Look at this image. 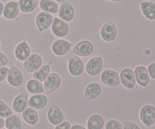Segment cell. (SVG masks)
Returning a JSON list of instances; mask_svg holds the SVG:
<instances>
[{"instance_id":"obj_1","label":"cell","mask_w":155,"mask_h":129,"mask_svg":"<svg viewBox=\"0 0 155 129\" xmlns=\"http://www.w3.org/2000/svg\"><path fill=\"white\" fill-rule=\"evenodd\" d=\"M68 71L73 76H80L84 70V63L82 59L75 54L68 57Z\"/></svg>"},{"instance_id":"obj_2","label":"cell","mask_w":155,"mask_h":129,"mask_svg":"<svg viewBox=\"0 0 155 129\" xmlns=\"http://www.w3.org/2000/svg\"><path fill=\"white\" fill-rule=\"evenodd\" d=\"M44 89L46 94H52L60 88L61 85V78L56 73H50L46 79L43 82Z\"/></svg>"},{"instance_id":"obj_3","label":"cell","mask_w":155,"mask_h":129,"mask_svg":"<svg viewBox=\"0 0 155 129\" xmlns=\"http://www.w3.org/2000/svg\"><path fill=\"white\" fill-rule=\"evenodd\" d=\"M101 82L104 85L108 87H116L120 84V75L116 70L114 69H105L101 73Z\"/></svg>"},{"instance_id":"obj_4","label":"cell","mask_w":155,"mask_h":129,"mask_svg":"<svg viewBox=\"0 0 155 129\" xmlns=\"http://www.w3.org/2000/svg\"><path fill=\"white\" fill-rule=\"evenodd\" d=\"M104 67V61L101 57H93L88 60L86 65V71L87 74L92 76L98 75Z\"/></svg>"},{"instance_id":"obj_5","label":"cell","mask_w":155,"mask_h":129,"mask_svg":"<svg viewBox=\"0 0 155 129\" xmlns=\"http://www.w3.org/2000/svg\"><path fill=\"white\" fill-rule=\"evenodd\" d=\"M101 39L107 42L114 40L117 35V29L113 21H107L102 26L100 31Z\"/></svg>"},{"instance_id":"obj_6","label":"cell","mask_w":155,"mask_h":129,"mask_svg":"<svg viewBox=\"0 0 155 129\" xmlns=\"http://www.w3.org/2000/svg\"><path fill=\"white\" fill-rule=\"evenodd\" d=\"M51 27V32L56 37H65L69 33L68 24L59 18H54Z\"/></svg>"},{"instance_id":"obj_7","label":"cell","mask_w":155,"mask_h":129,"mask_svg":"<svg viewBox=\"0 0 155 129\" xmlns=\"http://www.w3.org/2000/svg\"><path fill=\"white\" fill-rule=\"evenodd\" d=\"M7 81L12 87H19L24 82V76L21 71L15 65H12L8 69Z\"/></svg>"},{"instance_id":"obj_8","label":"cell","mask_w":155,"mask_h":129,"mask_svg":"<svg viewBox=\"0 0 155 129\" xmlns=\"http://www.w3.org/2000/svg\"><path fill=\"white\" fill-rule=\"evenodd\" d=\"M42 57L39 54L34 53L30 54V57L24 61V69L26 73H34L42 66Z\"/></svg>"},{"instance_id":"obj_9","label":"cell","mask_w":155,"mask_h":129,"mask_svg":"<svg viewBox=\"0 0 155 129\" xmlns=\"http://www.w3.org/2000/svg\"><path fill=\"white\" fill-rule=\"evenodd\" d=\"M120 83L127 89L133 90L136 85V80L134 71L130 68H125L122 69L120 74Z\"/></svg>"},{"instance_id":"obj_10","label":"cell","mask_w":155,"mask_h":129,"mask_svg":"<svg viewBox=\"0 0 155 129\" xmlns=\"http://www.w3.org/2000/svg\"><path fill=\"white\" fill-rule=\"evenodd\" d=\"M94 45L90 41L83 40L75 45L73 49V53L78 57H88L92 54Z\"/></svg>"},{"instance_id":"obj_11","label":"cell","mask_w":155,"mask_h":129,"mask_svg":"<svg viewBox=\"0 0 155 129\" xmlns=\"http://www.w3.org/2000/svg\"><path fill=\"white\" fill-rule=\"evenodd\" d=\"M53 15L45 11L39 12L36 18V24L39 32H43L51 27L52 24Z\"/></svg>"},{"instance_id":"obj_12","label":"cell","mask_w":155,"mask_h":129,"mask_svg":"<svg viewBox=\"0 0 155 129\" xmlns=\"http://www.w3.org/2000/svg\"><path fill=\"white\" fill-rule=\"evenodd\" d=\"M140 119L142 123L150 127L155 123V107L151 105H145L140 110Z\"/></svg>"},{"instance_id":"obj_13","label":"cell","mask_w":155,"mask_h":129,"mask_svg":"<svg viewBox=\"0 0 155 129\" xmlns=\"http://www.w3.org/2000/svg\"><path fill=\"white\" fill-rule=\"evenodd\" d=\"M58 14L60 19L68 23L74 19V15H75V10H74V6L69 2H64L61 5Z\"/></svg>"},{"instance_id":"obj_14","label":"cell","mask_w":155,"mask_h":129,"mask_svg":"<svg viewBox=\"0 0 155 129\" xmlns=\"http://www.w3.org/2000/svg\"><path fill=\"white\" fill-rule=\"evenodd\" d=\"M48 120L51 125H58L64 121V116L58 106L51 105L47 113Z\"/></svg>"},{"instance_id":"obj_15","label":"cell","mask_w":155,"mask_h":129,"mask_svg":"<svg viewBox=\"0 0 155 129\" xmlns=\"http://www.w3.org/2000/svg\"><path fill=\"white\" fill-rule=\"evenodd\" d=\"M72 44L64 39H58L53 42L51 51L55 55L64 56L68 54L71 50Z\"/></svg>"},{"instance_id":"obj_16","label":"cell","mask_w":155,"mask_h":129,"mask_svg":"<svg viewBox=\"0 0 155 129\" xmlns=\"http://www.w3.org/2000/svg\"><path fill=\"white\" fill-rule=\"evenodd\" d=\"M31 54V49L26 41H22L16 45L15 48V56L19 61H25Z\"/></svg>"},{"instance_id":"obj_17","label":"cell","mask_w":155,"mask_h":129,"mask_svg":"<svg viewBox=\"0 0 155 129\" xmlns=\"http://www.w3.org/2000/svg\"><path fill=\"white\" fill-rule=\"evenodd\" d=\"M102 92V88L98 82H91L85 89L84 98L87 101H92L101 95Z\"/></svg>"},{"instance_id":"obj_18","label":"cell","mask_w":155,"mask_h":129,"mask_svg":"<svg viewBox=\"0 0 155 129\" xmlns=\"http://www.w3.org/2000/svg\"><path fill=\"white\" fill-rule=\"evenodd\" d=\"M48 104V98L43 94L32 95L28 100V105L36 110L45 108Z\"/></svg>"},{"instance_id":"obj_19","label":"cell","mask_w":155,"mask_h":129,"mask_svg":"<svg viewBox=\"0 0 155 129\" xmlns=\"http://www.w3.org/2000/svg\"><path fill=\"white\" fill-rule=\"evenodd\" d=\"M20 11L18 2L16 1L8 2L4 5L3 17L7 20H13L17 18Z\"/></svg>"},{"instance_id":"obj_20","label":"cell","mask_w":155,"mask_h":129,"mask_svg":"<svg viewBox=\"0 0 155 129\" xmlns=\"http://www.w3.org/2000/svg\"><path fill=\"white\" fill-rule=\"evenodd\" d=\"M136 80L139 85L142 87H146L150 82V76L148 69L145 66H139L135 69L134 71Z\"/></svg>"},{"instance_id":"obj_21","label":"cell","mask_w":155,"mask_h":129,"mask_svg":"<svg viewBox=\"0 0 155 129\" xmlns=\"http://www.w3.org/2000/svg\"><path fill=\"white\" fill-rule=\"evenodd\" d=\"M28 97L26 93L17 95L12 102V108L16 113H22L28 107Z\"/></svg>"},{"instance_id":"obj_22","label":"cell","mask_w":155,"mask_h":129,"mask_svg":"<svg viewBox=\"0 0 155 129\" xmlns=\"http://www.w3.org/2000/svg\"><path fill=\"white\" fill-rule=\"evenodd\" d=\"M23 119L26 123L30 125H35L39 120V115L37 111L35 109L31 107H27L25 110L22 113Z\"/></svg>"},{"instance_id":"obj_23","label":"cell","mask_w":155,"mask_h":129,"mask_svg":"<svg viewBox=\"0 0 155 129\" xmlns=\"http://www.w3.org/2000/svg\"><path fill=\"white\" fill-rule=\"evenodd\" d=\"M26 89L30 93L33 94V95L45 93L43 84L35 79H31L27 81V84H26Z\"/></svg>"},{"instance_id":"obj_24","label":"cell","mask_w":155,"mask_h":129,"mask_svg":"<svg viewBox=\"0 0 155 129\" xmlns=\"http://www.w3.org/2000/svg\"><path fill=\"white\" fill-rule=\"evenodd\" d=\"M141 10L144 16L148 20H155V3L149 1H144L141 3Z\"/></svg>"},{"instance_id":"obj_25","label":"cell","mask_w":155,"mask_h":129,"mask_svg":"<svg viewBox=\"0 0 155 129\" xmlns=\"http://www.w3.org/2000/svg\"><path fill=\"white\" fill-rule=\"evenodd\" d=\"M39 7L42 11L54 15L58 12V4L54 0H41Z\"/></svg>"},{"instance_id":"obj_26","label":"cell","mask_w":155,"mask_h":129,"mask_svg":"<svg viewBox=\"0 0 155 129\" xmlns=\"http://www.w3.org/2000/svg\"><path fill=\"white\" fill-rule=\"evenodd\" d=\"M104 120L99 114H93L88 119L87 129H102Z\"/></svg>"},{"instance_id":"obj_27","label":"cell","mask_w":155,"mask_h":129,"mask_svg":"<svg viewBox=\"0 0 155 129\" xmlns=\"http://www.w3.org/2000/svg\"><path fill=\"white\" fill-rule=\"evenodd\" d=\"M19 9L24 13H31L36 8L37 0H19L18 2Z\"/></svg>"},{"instance_id":"obj_28","label":"cell","mask_w":155,"mask_h":129,"mask_svg":"<svg viewBox=\"0 0 155 129\" xmlns=\"http://www.w3.org/2000/svg\"><path fill=\"white\" fill-rule=\"evenodd\" d=\"M50 69H51V67H50L49 65H42L39 69H37V70L35 71V72L33 73V79L42 82H44L46 79L47 77H48V75L50 74Z\"/></svg>"},{"instance_id":"obj_29","label":"cell","mask_w":155,"mask_h":129,"mask_svg":"<svg viewBox=\"0 0 155 129\" xmlns=\"http://www.w3.org/2000/svg\"><path fill=\"white\" fill-rule=\"evenodd\" d=\"M5 125L7 129H21L22 127L21 119L15 115H12L6 118L5 120Z\"/></svg>"},{"instance_id":"obj_30","label":"cell","mask_w":155,"mask_h":129,"mask_svg":"<svg viewBox=\"0 0 155 129\" xmlns=\"http://www.w3.org/2000/svg\"><path fill=\"white\" fill-rule=\"evenodd\" d=\"M12 115L13 114H12V111L10 107L7 105L6 103L0 100V117L6 119Z\"/></svg>"},{"instance_id":"obj_31","label":"cell","mask_w":155,"mask_h":129,"mask_svg":"<svg viewBox=\"0 0 155 129\" xmlns=\"http://www.w3.org/2000/svg\"><path fill=\"white\" fill-rule=\"evenodd\" d=\"M105 129H124V128L123 124H121L119 121L111 119L106 123Z\"/></svg>"},{"instance_id":"obj_32","label":"cell","mask_w":155,"mask_h":129,"mask_svg":"<svg viewBox=\"0 0 155 129\" xmlns=\"http://www.w3.org/2000/svg\"><path fill=\"white\" fill-rule=\"evenodd\" d=\"M8 69L7 66H2L0 67V82L5 81L7 79L8 73Z\"/></svg>"},{"instance_id":"obj_33","label":"cell","mask_w":155,"mask_h":129,"mask_svg":"<svg viewBox=\"0 0 155 129\" xmlns=\"http://www.w3.org/2000/svg\"><path fill=\"white\" fill-rule=\"evenodd\" d=\"M124 129H141L136 123L133 122H125L123 123Z\"/></svg>"},{"instance_id":"obj_34","label":"cell","mask_w":155,"mask_h":129,"mask_svg":"<svg viewBox=\"0 0 155 129\" xmlns=\"http://www.w3.org/2000/svg\"><path fill=\"white\" fill-rule=\"evenodd\" d=\"M71 124L68 121H64L61 123L59 125H56L54 129H71Z\"/></svg>"},{"instance_id":"obj_35","label":"cell","mask_w":155,"mask_h":129,"mask_svg":"<svg viewBox=\"0 0 155 129\" xmlns=\"http://www.w3.org/2000/svg\"><path fill=\"white\" fill-rule=\"evenodd\" d=\"M8 62V60L7 56L3 52L0 51V67L5 66L7 65Z\"/></svg>"},{"instance_id":"obj_36","label":"cell","mask_w":155,"mask_h":129,"mask_svg":"<svg viewBox=\"0 0 155 129\" xmlns=\"http://www.w3.org/2000/svg\"><path fill=\"white\" fill-rule=\"evenodd\" d=\"M148 72L149 74V76L151 78L155 79V63H152L148 66Z\"/></svg>"},{"instance_id":"obj_37","label":"cell","mask_w":155,"mask_h":129,"mask_svg":"<svg viewBox=\"0 0 155 129\" xmlns=\"http://www.w3.org/2000/svg\"><path fill=\"white\" fill-rule=\"evenodd\" d=\"M71 129H86V128L81 125H74L71 126Z\"/></svg>"},{"instance_id":"obj_38","label":"cell","mask_w":155,"mask_h":129,"mask_svg":"<svg viewBox=\"0 0 155 129\" xmlns=\"http://www.w3.org/2000/svg\"><path fill=\"white\" fill-rule=\"evenodd\" d=\"M3 10H4V4L2 2H0V17L2 15Z\"/></svg>"},{"instance_id":"obj_39","label":"cell","mask_w":155,"mask_h":129,"mask_svg":"<svg viewBox=\"0 0 155 129\" xmlns=\"http://www.w3.org/2000/svg\"><path fill=\"white\" fill-rule=\"evenodd\" d=\"M5 126V120L3 118L0 117V129L3 128Z\"/></svg>"},{"instance_id":"obj_40","label":"cell","mask_w":155,"mask_h":129,"mask_svg":"<svg viewBox=\"0 0 155 129\" xmlns=\"http://www.w3.org/2000/svg\"><path fill=\"white\" fill-rule=\"evenodd\" d=\"M54 1H55L56 2H60V3H63L64 2V0H54Z\"/></svg>"},{"instance_id":"obj_41","label":"cell","mask_w":155,"mask_h":129,"mask_svg":"<svg viewBox=\"0 0 155 129\" xmlns=\"http://www.w3.org/2000/svg\"><path fill=\"white\" fill-rule=\"evenodd\" d=\"M109 1H110V2H120V0H109Z\"/></svg>"},{"instance_id":"obj_42","label":"cell","mask_w":155,"mask_h":129,"mask_svg":"<svg viewBox=\"0 0 155 129\" xmlns=\"http://www.w3.org/2000/svg\"><path fill=\"white\" fill-rule=\"evenodd\" d=\"M0 48H1V43H0Z\"/></svg>"},{"instance_id":"obj_43","label":"cell","mask_w":155,"mask_h":129,"mask_svg":"<svg viewBox=\"0 0 155 129\" xmlns=\"http://www.w3.org/2000/svg\"><path fill=\"white\" fill-rule=\"evenodd\" d=\"M2 129H7V128H2Z\"/></svg>"}]
</instances>
